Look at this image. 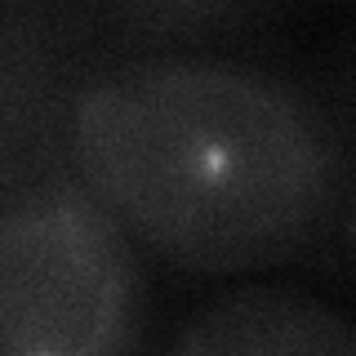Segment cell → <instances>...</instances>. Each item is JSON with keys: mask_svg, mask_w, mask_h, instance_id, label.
Wrapping results in <instances>:
<instances>
[{"mask_svg": "<svg viewBox=\"0 0 356 356\" xmlns=\"http://www.w3.org/2000/svg\"><path fill=\"white\" fill-rule=\"evenodd\" d=\"M67 156L147 259L192 276L289 267L352 205L325 98L214 49L103 58L72 98Z\"/></svg>", "mask_w": 356, "mask_h": 356, "instance_id": "obj_1", "label": "cell"}, {"mask_svg": "<svg viewBox=\"0 0 356 356\" xmlns=\"http://www.w3.org/2000/svg\"><path fill=\"white\" fill-rule=\"evenodd\" d=\"M143 339V263L76 170L0 192V356H111Z\"/></svg>", "mask_w": 356, "mask_h": 356, "instance_id": "obj_2", "label": "cell"}, {"mask_svg": "<svg viewBox=\"0 0 356 356\" xmlns=\"http://www.w3.org/2000/svg\"><path fill=\"white\" fill-rule=\"evenodd\" d=\"M103 58L107 27L85 0H0V192L72 170V98Z\"/></svg>", "mask_w": 356, "mask_h": 356, "instance_id": "obj_3", "label": "cell"}, {"mask_svg": "<svg viewBox=\"0 0 356 356\" xmlns=\"http://www.w3.org/2000/svg\"><path fill=\"white\" fill-rule=\"evenodd\" d=\"M183 356H356V330L339 307L294 285H232L174 330Z\"/></svg>", "mask_w": 356, "mask_h": 356, "instance_id": "obj_4", "label": "cell"}, {"mask_svg": "<svg viewBox=\"0 0 356 356\" xmlns=\"http://www.w3.org/2000/svg\"><path fill=\"white\" fill-rule=\"evenodd\" d=\"M267 0H85V9L143 49H200L205 40L250 27Z\"/></svg>", "mask_w": 356, "mask_h": 356, "instance_id": "obj_5", "label": "cell"}]
</instances>
